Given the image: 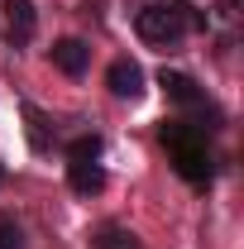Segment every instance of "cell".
Segmentation results:
<instances>
[{
	"mask_svg": "<svg viewBox=\"0 0 244 249\" xmlns=\"http://www.w3.org/2000/svg\"><path fill=\"white\" fill-rule=\"evenodd\" d=\"M67 187L77 192V196H91L105 187V173H101V163H67Z\"/></svg>",
	"mask_w": 244,
	"mask_h": 249,
	"instance_id": "obj_7",
	"label": "cell"
},
{
	"mask_svg": "<svg viewBox=\"0 0 244 249\" xmlns=\"http://www.w3.org/2000/svg\"><path fill=\"white\" fill-rule=\"evenodd\" d=\"M96 249H139V240H134L129 230H120V225H105V230L96 235Z\"/></svg>",
	"mask_w": 244,
	"mask_h": 249,
	"instance_id": "obj_9",
	"label": "cell"
},
{
	"mask_svg": "<svg viewBox=\"0 0 244 249\" xmlns=\"http://www.w3.org/2000/svg\"><path fill=\"white\" fill-rule=\"evenodd\" d=\"M163 144L173 154V168L187 182H206L211 178V154H206V134L201 124H163Z\"/></svg>",
	"mask_w": 244,
	"mask_h": 249,
	"instance_id": "obj_1",
	"label": "cell"
},
{
	"mask_svg": "<svg viewBox=\"0 0 244 249\" xmlns=\"http://www.w3.org/2000/svg\"><path fill=\"white\" fill-rule=\"evenodd\" d=\"M34 24H38V15H34L29 0H5V38H10V48H24L34 38Z\"/></svg>",
	"mask_w": 244,
	"mask_h": 249,
	"instance_id": "obj_3",
	"label": "cell"
},
{
	"mask_svg": "<svg viewBox=\"0 0 244 249\" xmlns=\"http://www.w3.org/2000/svg\"><path fill=\"white\" fill-rule=\"evenodd\" d=\"M134 29H139V38L153 43V48H173L187 34V5H149V10H139Z\"/></svg>",
	"mask_w": 244,
	"mask_h": 249,
	"instance_id": "obj_2",
	"label": "cell"
},
{
	"mask_svg": "<svg viewBox=\"0 0 244 249\" xmlns=\"http://www.w3.org/2000/svg\"><path fill=\"white\" fill-rule=\"evenodd\" d=\"M158 87H163L168 101H177V106H196V101H201V87H196L187 72H168V67H163V72H158Z\"/></svg>",
	"mask_w": 244,
	"mask_h": 249,
	"instance_id": "obj_6",
	"label": "cell"
},
{
	"mask_svg": "<svg viewBox=\"0 0 244 249\" xmlns=\"http://www.w3.org/2000/svg\"><path fill=\"white\" fill-rule=\"evenodd\" d=\"M0 182H5V163H0Z\"/></svg>",
	"mask_w": 244,
	"mask_h": 249,
	"instance_id": "obj_12",
	"label": "cell"
},
{
	"mask_svg": "<svg viewBox=\"0 0 244 249\" xmlns=\"http://www.w3.org/2000/svg\"><path fill=\"white\" fill-rule=\"evenodd\" d=\"M0 249H24V235L15 220H0Z\"/></svg>",
	"mask_w": 244,
	"mask_h": 249,
	"instance_id": "obj_11",
	"label": "cell"
},
{
	"mask_svg": "<svg viewBox=\"0 0 244 249\" xmlns=\"http://www.w3.org/2000/svg\"><path fill=\"white\" fill-rule=\"evenodd\" d=\"M105 87L120 96V101H134V96L144 91V72H139V62H129V58L110 62V72H105Z\"/></svg>",
	"mask_w": 244,
	"mask_h": 249,
	"instance_id": "obj_4",
	"label": "cell"
},
{
	"mask_svg": "<svg viewBox=\"0 0 244 249\" xmlns=\"http://www.w3.org/2000/svg\"><path fill=\"white\" fill-rule=\"evenodd\" d=\"M53 67L58 72H67V77H82L87 72V62H91V48L82 43V38H62V43H53Z\"/></svg>",
	"mask_w": 244,
	"mask_h": 249,
	"instance_id": "obj_5",
	"label": "cell"
},
{
	"mask_svg": "<svg viewBox=\"0 0 244 249\" xmlns=\"http://www.w3.org/2000/svg\"><path fill=\"white\" fill-rule=\"evenodd\" d=\"M24 115H29V139H34V149H48V129H43V115H38L34 106H24Z\"/></svg>",
	"mask_w": 244,
	"mask_h": 249,
	"instance_id": "obj_10",
	"label": "cell"
},
{
	"mask_svg": "<svg viewBox=\"0 0 244 249\" xmlns=\"http://www.w3.org/2000/svg\"><path fill=\"white\" fill-rule=\"evenodd\" d=\"M96 158H101V139L96 134H82V139L67 144V163H96Z\"/></svg>",
	"mask_w": 244,
	"mask_h": 249,
	"instance_id": "obj_8",
	"label": "cell"
}]
</instances>
